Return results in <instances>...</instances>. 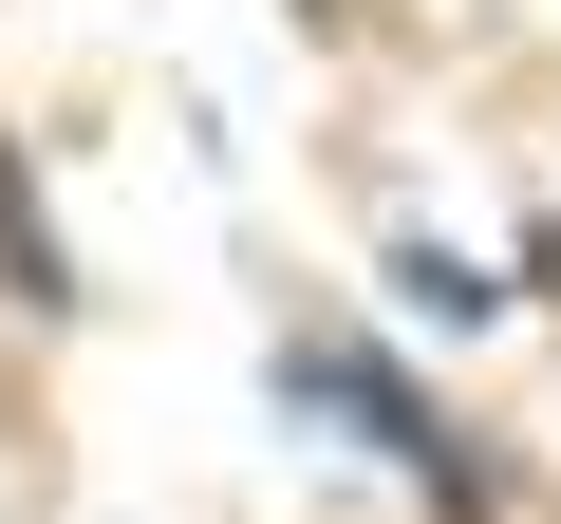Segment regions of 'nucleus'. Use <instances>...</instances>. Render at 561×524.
I'll list each match as a JSON object with an SVG mask.
<instances>
[{
  "label": "nucleus",
  "instance_id": "f257e3e1",
  "mask_svg": "<svg viewBox=\"0 0 561 524\" xmlns=\"http://www.w3.org/2000/svg\"><path fill=\"white\" fill-rule=\"evenodd\" d=\"M393 282H412V319H486V300H505L486 262H449V243H393Z\"/></svg>",
  "mask_w": 561,
  "mask_h": 524
}]
</instances>
